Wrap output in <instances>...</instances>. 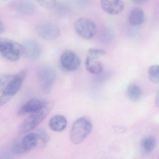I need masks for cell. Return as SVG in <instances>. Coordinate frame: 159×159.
I'll use <instances>...</instances> for the list:
<instances>
[{
  "label": "cell",
  "instance_id": "obj_2",
  "mask_svg": "<svg viewBox=\"0 0 159 159\" xmlns=\"http://www.w3.org/2000/svg\"><path fill=\"white\" fill-rule=\"evenodd\" d=\"M53 105L52 102H48L41 109L31 113L27 118L24 120L18 127L19 134H27L37 128V126L45 119L50 112Z\"/></svg>",
  "mask_w": 159,
  "mask_h": 159
},
{
  "label": "cell",
  "instance_id": "obj_27",
  "mask_svg": "<svg viewBox=\"0 0 159 159\" xmlns=\"http://www.w3.org/2000/svg\"><path fill=\"white\" fill-rule=\"evenodd\" d=\"M5 30V27L2 21H1L0 22V34H2L4 32Z\"/></svg>",
  "mask_w": 159,
  "mask_h": 159
},
{
  "label": "cell",
  "instance_id": "obj_23",
  "mask_svg": "<svg viewBox=\"0 0 159 159\" xmlns=\"http://www.w3.org/2000/svg\"><path fill=\"white\" fill-rule=\"evenodd\" d=\"M88 54L97 58L104 56L107 53L106 51L103 49L94 48H90L88 50Z\"/></svg>",
  "mask_w": 159,
  "mask_h": 159
},
{
  "label": "cell",
  "instance_id": "obj_14",
  "mask_svg": "<svg viewBox=\"0 0 159 159\" xmlns=\"http://www.w3.org/2000/svg\"><path fill=\"white\" fill-rule=\"evenodd\" d=\"M145 19V12L141 8L135 7L133 8L128 17L129 25L133 26H137L142 25Z\"/></svg>",
  "mask_w": 159,
  "mask_h": 159
},
{
  "label": "cell",
  "instance_id": "obj_21",
  "mask_svg": "<svg viewBox=\"0 0 159 159\" xmlns=\"http://www.w3.org/2000/svg\"><path fill=\"white\" fill-rule=\"evenodd\" d=\"M40 5L45 9H54L57 5V0H35Z\"/></svg>",
  "mask_w": 159,
  "mask_h": 159
},
{
  "label": "cell",
  "instance_id": "obj_28",
  "mask_svg": "<svg viewBox=\"0 0 159 159\" xmlns=\"http://www.w3.org/2000/svg\"><path fill=\"white\" fill-rule=\"evenodd\" d=\"M1 1L2 2H7L8 1H9V0H1Z\"/></svg>",
  "mask_w": 159,
  "mask_h": 159
},
{
  "label": "cell",
  "instance_id": "obj_11",
  "mask_svg": "<svg viewBox=\"0 0 159 159\" xmlns=\"http://www.w3.org/2000/svg\"><path fill=\"white\" fill-rule=\"evenodd\" d=\"M48 102L41 98H34L28 101L18 110L17 114L24 115L26 113H32L39 110L45 107Z\"/></svg>",
  "mask_w": 159,
  "mask_h": 159
},
{
  "label": "cell",
  "instance_id": "obj_16",
  "mask_svg": "<svg viewBox=\"0 0 159 159\" xmlns=\"http://www.w3.org/2000/svg\"><path fill=\"white\" fill-rule=\"evenodd\" d=\"M21 142L26 152L32 150L39 146V140L36 133L27 134L23 138Z\"/></svg>",
  "mask_w": 159,
  "mask_h": 159
},
{
  "label": "cell",
  "instance_id": "obj_7",
  "mask_svg": "<svg viewBox=\"0 0 159 159\" xmlns=\"http://www.w3.org/2000/svg\"><path fill=\"white\" fill-rule=\"evenodd\" d=\"M74 29L78 35L85 39H93L96 33V25L94 22L84 17L79 18L75 22Z\"/></svg>",
  "mask_w": 159,
  "mask_h": 159
},
{
  "label": "cell",
  "instance_id": "obj_5",
  "mask_svg": "<svg viewBox=\"0 0 159 159\" xmlns=\"http://www.w3.org/2000/svg\"><path fill=\"white\" fill-rule=\"evenodd\" d=\"M36 31L41 39L47 41L56 39L60 35V29L58 25L49 20H43L38 23Z\"/></svg>",
  "mask_w": 159,
  "mask_h": 159
},
{
  "label": "cell",
  "instance_id": "obj_20",
  "mask_svg": "<svg viewBox=\"0 0 159 159\" xmlns=\"http://www.w3.org/2000/svg\"><path fill=\"white\" fill-rule=\"evenodd\" d=\"M148 78L152 83H159V65L151 66L149 69Z\"/></svg>",
  "mask_w": 159,
  "mask_h": 159
},
{
  "label": "cell",
  "instance_id": "obj_6",
  "mask_svg": "<svg viewBox=\"0 0 159 159\" xmlns=\"http://www.w3.org/2000/svg\"><path fill=\"white\" fill-rule=\"evenodd\" d=\"M38 80L42 90L44 93H50L56 80V72L52 67L44 66L39 70Z\"/></svg>",
  "mask_w": 159,
  "mask_h": 159
},
{
  "label": "cell",
  "instance_id": "obj_9",
  "mask_svg": "<svg viewBox=\"0 0 159 159\" xmlns=\"http://www.w3.org/2000/svg\"><path fill=\"white\" fill-rule=\"evenodd\" d=\"M10 7L14 12L23 16L33 15L37 11V7L31 0H12Z\"/></svg>",
  "mask_w": 159,
  "mask_h": 159
},
{
  "label": "cell",
  "instance_id": "obj_12",
  "mask_svg": "<svg viewBox=\"0 0 159 159\" xmlns=\"http://www.w3.org/2000/svg\"><path fill=\"white\" fill-rule=\"evenodd\" d=\"M100 4L103 11L111 15L119 14L125 7L122 0H101Z\"/></svg>",
  "mask_w": 159,
  "mask_h": 159
},
{
  "label": "cell",
  "instance_id": "obj_25",
  "mask_svg": "<svg viewBox=\"0 0 159 159\" xmlns=\"http://www.w3.org/2000/svg\"><path fill=\"white\" fill-rule=\"evenodd\" d=\"M133 3L138 4H142L147 3L148 0H130Z\"/></svg>",
  "mask_w": 159,
  "mask_h": 159
},
{
  "label": "cell",
  "instance_id": "obj_17",
  "mask_svg": "<svg viewBox=\"0 0 159 159\" xmlns=\"http://www.w3.org/2000/svg\"><path fill=\"white\" fill-rule=\"evenodd\" d=\"M126 94L131 101L137 102L141 98L142 90L137 84H131L128 85L126 90Z\"/></svg>",
  "mask_w": 159,
  "mask_h": 159
},
{
  "label": "cell",
  "instance_id": "obj_3",
  "mask_svg": "<svg viewBox=\"0 0 159 159\" xmlns=\"http://www.w3.org/2000/svg\"><path fill=\"white\" fill-rule=\"evenodd\" d=\"M93 128L90 119L86 117L79 118L73 123L70 130V141L75 145L80 144L90 134Z\"/></svg>",
  "mask_w": 159,
  "mask_h": 159
},
{
  "label": "cell",
  "instance_id": "obj_24",
  "mask_svg": "<svg viewBox=\"0 0 159 159\" xmlns=\"http://www.w3.org/2000/svg\"><path fill=\"white\" fill-rule=\"evenodd\" d=\"M111 72L110 71L102 72L99 75H97V77L96 78L95 81L97 83H102L108 80L109 78L111 76Z\"/></svg>",
  "mask_w": 159,
  "mask_h": 159
},
{
  "label": "cell",
  "instance_id": "obj_8",
  "mask_svg": "<svg viewBox=\"0 0 159 159\" xmlns=\"http://www.w3.org/2000/svg\"><path fill=\"white\" fill-rule=\"evenodd\" d=\"M60 63L64 70L72 72L79 69L81 65V60L76 52L71 50H66L61 54Z\"/></svg>",
  "mask_w": 159,
  "mask_h": 159
},
{
  "label": "cell",
  "instance_id": "obj_10",
  "mask_svg": "<svg viewBox=\"0 0 159 159\" xmlns=\"http://www.w3.org/2000/svg\"><path fill=\"white\" fill-rule=\"evenodd\" d=\"M24 54L31 60L39 59L41 55L42 49L39 43L33 40H28L24 43Z\"/></svg>",
  "mask_w": 159,
  "mask_h": 159
},
{
  "label": "cell",
  "instance_id": "obj_18",
  "mask_svg": "<svg viewBox=\"0 0 159 159\" xmlns=\"http://www.w3.org/2000/svg\"><path fill=\"white\" fill-rule=\"evenodd\" d=\"M156 141L155 138L148 137L144 139L140 144L141 151L145 154H148L152 152L156 146Z\"/></svg>",
  "mask_w": 159,
  "mask_h": 159
},
{
  "label": "cell",
  "instance_id": "obj_22",
  "mask_svg": "<svg viewBox=\"0 0 159 159\" xmlns=\"http://www.w3.org/2000/svg\"><path fill=\"white\" fill-rule=\"evenodd\" d=\"M11 149L15 154H22L26 152L22 146V142L20 140H16L12 145Z\"/></svg>",
  "mask_w": 159,
  "mask_h": 159
},
{
  "label": "cell",
  "instance_id": "obj_4",
  "mask_svg": "<svg viewBox=\"0 0 159 159\" xmlns=\"http://www.w3.org/2000/svg\"><path fill=\"white\" fill-rule=\"evenodd\" d=\"M0 52L7 60L12 62L18 61L24 54L23 45L7 38L0 40Z\"/></svg>",
  "mask_w": 159,
  "mask_h": 159
},
{
  "label": "cell",
  "instance_id": "obj_1",
  "mask_svg": "<svg viewBox=\"0 0 159 159\" xmlns=\"http://www.w3.org/2000/svg\"><path fill=\"white\" fill-rule=\"evenodd\" d=\"M27 73V70L24 69L16 75H1L0 79V105L1 107L18 93L22 87Z\"/></svg>",
  "mask_w": 159,
  "mask_h": 159
},
{
  "label": "cell",
  "instance_id": "obj_15",
  "mask_svg": "<svg viewBox=\"0 0 159 159\" xmlns=\"http://www.w3.org/2000/svg\"><path fill=\"white\" fill-rule=\"evenodd\" d=\"M67 125V121L65 116L57 115L51 118L49 126L52 131L61 132L64 131Z\"/></svg>",
  "mask_w": 159,
  "mask_h": 159
},
{
  "label": "cell",
  "instance_id": "obj_19",
  "mask_svg": "<svg viewBox=\"0 0 159 159\" xmlns=\"http://www.w3.org/2000/svg\"><path fill=\"white\" fill-rule=\"evenodd\" d=\"M36 134L39 140V147H43L49 142L50 137L46 130L43 128H39L36 131Z\"/></svg>",
  "mask_w": 159,
  "mask_h": 159
},
{
  "label": "cell",
  "instance_id": "obj_13",
  "mask_svg": "<svg viewBox=\"0 0 159 159\" xmlns=\"http://www.w3.org/2000/svg\"><path fill=\"white\" fill-rule=\"evenodd\" d=\"M85 65L87 71L94 75H99L104 71V66L98 58L90 55L85 59Z\"/></svg>",
  "mask_w": 159,
  "mask_h": 159
},
{
  "label": "cell",
  "instance_id": "obj_26",
  "mask_svg": "<svg viewBox=\"0 0 159 159\" xmlns=\"http://www.w3.org/2000/svg\"><path fill=\"white\" fill-rule=\"evenodd\" d=\"M155 104L156 107H159V90L156 93V96L155 98Z\"/></svg>",
  "mask_w": 159,
  "mask_h": 159
}]
</instances>
